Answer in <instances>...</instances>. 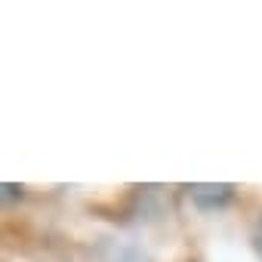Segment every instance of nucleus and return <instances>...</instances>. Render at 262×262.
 <instances>
[{
    "instance_id": "nucleus-1",
    "label": "nucleus",
    "mask_w": 262,
    "mask_h": 262,
    "mask_svg": "<svg viewBox=\"0 0 262 262\" xmlns=\"http://www.w3.org/2000/svg\"><path fill=\"white\" fill-rule=\"evenodd\" d=\"M185 191L194 201V207H201V210H219L234 198V185H228V182H194Z\"/></svg>"
},
{
    "instance_id": "nucleus-2",
    "label": "nucleus",
    "mask_w": 262,
    "mask_h": 262,
    "mask_svg": "<svg viewBox=\"0 0 262 262\" xmlns=\"http://www.w3.org/2000/svg\"><path fill=\"white\" fill-rule=\"evenodd\" d=\"M253 247H256V253L262 256V219H259V225H256V231H253Z\"/></svg>"
}]
</instances>
